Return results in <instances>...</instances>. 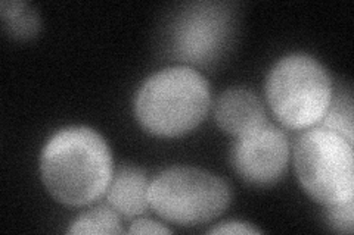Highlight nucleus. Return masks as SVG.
I'll return each instance as SVG.
<instances>
[{
  "label": "nucleus",
  "mask_w": 354,
  "mask_h": 235,
  "mask_svg": "<svg viewBox=\"0 0 354 235\" xmlns=\"http://www.w3.org/2000/svg\"><path fill=\"white\" fill-rule=\"evenodd\" d=\"M40 176L49 194L65 206H87L106 194L114 176L105 139L87 127L64 128L44 144Z\"/></svg>",
  "instance_id": "f257e3e1"
},
{
  "label": "nucleus",
  "mask_w": 354,
  "mask_h": 235,
  "mask_svg": "<svg viewBox=\"0 0 354 235\" xmlns=\"http://www.w3.org/2000/svg\"><path fill=\"white\" fill-rule=\"evenodd\" d=\"M212 94L205 78L189 66H170L147 78L135 97V115L152 136L173 139L207 116Z\"/></svg>",
  "instance_id": "f03ea898"
},
{
  "label": "nucleus",
  "mask_w": 354,
  "mask_h": 235,
  "mask_svg": "<svg viewBox=\"0 0 354 235\" xmlns=\"http://www.w3.org/2000/svg\"><path fill=\"white\" fill-rule=\"evenodd\" d=\"M266 97L283 127L306 130L324 118L332 100V83L324 65L313 56L292 53L270 70Z\"/></svg>",
  "instance_id": "7ed1b4c3"
},
{
  "label": "nucleus",
  "mask_w": 354,
  "mask_h": 235,
  "mask_svg": "<svg viewBox=\"0 0 354 235\" xmlns=\"http://www.w3.org/2000/svg\"><path fill=\"white\" fill-rule=\"evenodd\" d=\"M230 188L220 176L192 166H174L149 183V207L179 227L204 225L230 205Z\"/></svg>",
  "instance_id": "20e7f679"
},
{
  "label": "nucleus",
  "mask_w": 354,
  "mask_h": 235,
  "mask_svg": "<svg viewBox=\"0 0 354 235\" xmlns=\"http://www.w3.org/2000/svg\"><path fill=\"white\" fill-rule=\"evenodd\" d=\"M294 166L304 192L324 206L354 196L353 143L325 128L303 132L294 147Z\"/></svg>",
  "instance_id": "39448f33"
},
{
  "label": "nucleus",
  "mask_w": 354,
  "mask_h": 235,
  "mask_svg": "<svg viewBox=\"0 0 354 235\" xmlns=\"http://www.w3.org/2000/svg\"><path fill=\"white\" fill-rule=\"evenodd\" d=\"M234 32V12L227 3L203 2L177 15L169 49L183 63L207 65L227 48Z\"/></svg>",
  "instance_id": "423d86ee"
},
{
  "label": "nucleus",
  "mask_w": 354,
  "mask_h": 235,
  "mask_svg": "<svg viewBox=\"0 0 354 235\" xmlns=\"http://www.w3.org/2000/svg\"><path fill=\"white\" fill-rule=\"evenodd\" d=\"M290 161V144L285 134L264 124L247 136L238 137L230 150V162L247 183L270 185L283 176Z\"/></svg>",
  "instance_id": "0eeeda50"
},
{
  "label": "nucleus",
  "mask_w": 354,
  "mask_h": 235,
  "mask_svg": "<svg viewBox=\"0 0 354 235\" xmlns=\"http://www.w3.org/2000/svg\"><path fill=\"white\" fill-rule=\"evenodd\" d=\"M214 118L221 130L236 139L268 124L260 97L243 87L229 88L217 99Z\"/></svg>",
  "instance_id": "6e6552de"
},
{
  "label": "nucleus",
  "mask_w": 354,
  "mask_h": 235,
  "mask_svg": "<svg viewBox=\"0 0 354 235\" xmlns=\"http://www.w3.org/2000/svg\"><path fill=\"white\" fill-rule=\"evenodd\" d=\"M148 188L149 180L140 167H120L106 190L108 205L123 218L140 216L149 209Z\"/></svg>",
  "instance_id": "1a4fd4ad"
},
{
  "label": "nucleus",
  "mask_w": 354,
  "mask_h": 235,
  "mask_svg": "<svg viewBox=\"0 0 354 235\" xmlns=\"http://www.w3.org/2000/svg\"><path fill=\"white\" fill-rule=\"evenodd\" d=\"M0 15L8 34L18 40L35 37L40 30V18L36 9L27 2L5 0L0 3Z\"/></svg>",
  "instance_id": "9d476101"
},
{
  "label": "nucleus",
  "mask_w": 354,
  "mask_h": 235,
  "mask_svg": "<svg viewBox=\"0 0 354 235\" xmlns=\"http://www.w3.org/2000/svg\"><path fill=\"white\" fill-rule=\"evenodd\" d=\"M68 234H121L123 227H121L120 215L117 212L108 206H96L86 214H82L77 218L70 228L66 229Z\"/></svg>",
  "instance_id": "9b49d317"
},
{
  "label": "nucleus",
  "mask_w": 354,
  "mask_h": 235,
  "mask_svg": "<svg viewBox=\"0 0 354 235\" xmlns=\"http://www.w3.org/2000/svg\"><path fill=\"white\" fill-rule=\"evenodd\" d=\"M317 127L339 134L347 141L353 143V102L350 96H339L330 100L329 108L320 119Z\"/></svg>",
  "instance_id": "f8f14e48"
},
{
  "label": "nucleus",
  "mask_w": 354,
  "mask_h": 235,
  "mask_svg": "<svg viewBox=\"0 0 354 235\" xmlns=\"http://www.w3.org/2000/svg\"><path fill=\"white\" fill-rule=\"evenodd\" d=\"M326 219L330 228L338 232L351 234L354 231V207L353 198L344 203L326 206Z\"/></svg>",
  "instance_id": "ddd939ff"
},
{
  "label": "nucleus",
  "mask_w": 354,
  "mask_h": 235,
  "mask_svg": "<svg viewBox=\"0 0 354 235\" xmlns=\"http://www.w3.org/2000/svg\"><path fill=\"white\" fill-rule=\"evenodd\" d=\"M260 229L251 227L247 222L241 221H227L221 222L217 227L212 228L208 234H259Z\"/></svg>",
  "instance_id": "4468645a"
},
{
  "label": "nucleus",
  "mask_w": 354,
  "mask_h": 235,
  "mask_svg": "<svg viewBox=\"0 0 354 235\" xmlns=\"http://www.w3.org/2000/svg\"><path fill=\"white\" fill-rule=\"evenodd\" d=\"M129 234H171L162 223L151 219H136L129 228Z\"/></svg>",
  "instance_id": "2eb2a0df"
}]
</instances>
